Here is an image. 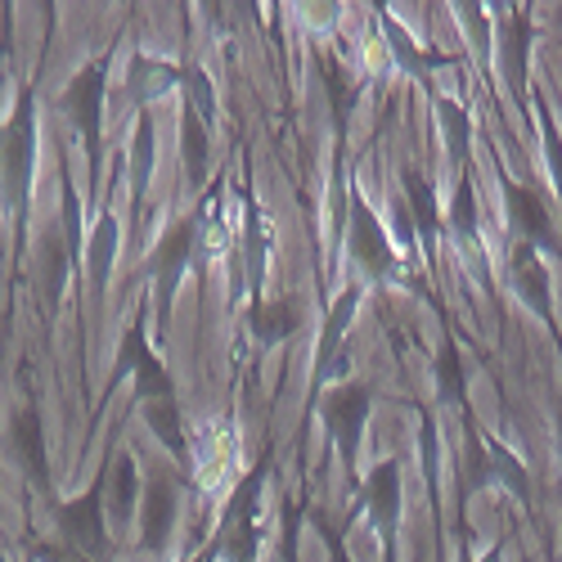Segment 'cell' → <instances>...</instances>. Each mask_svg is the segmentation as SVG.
Returning a JSON list of instances; mask_svg holds the SVG:
<instances>
[{
	"mask_svg": "<svg viewBox=\"0 0 562 562\" xmlns=\"http://www.w3.org/2000/svg\"><path fill=\"white\" fill-rule=\"evenodd\" d=\"M122 360H126V369H131V392H135L139 405L176 401V383H171L167 364L149 351V342H145V334H139V329L126 334V342H122Z\"/></svg>",
	"mask_w": 562,
	"mask_h": 562,
	"instance_id": "7",
	"label": "cell"
},
{
	"mask_svg": "<svg viewBox=\"0 0 562 562\" xmlns=\"http://www.w3.org/2000/svg\"><path fill=\"white\" fill-rule=\"evenodd\" d=\"M32 149H36V122H32V95L23 90L14 117L0 126V199H5L10 212H19L27 203Z\"/></svg>",
	"mask_w": 562,
	"mask_h": 562,
	"instance_id": "1",
	"label": "cell"
},
{
	"mask_svg": "<svg viewBox=\"0 0 562 562\" xmlns=\"http://www.w3.org/2000/svg\"><path fill=\"white\" fill-rule=\"evenodd\" d=\"M437 379H441V392H446V396H454V392L463 387V379H459V351H454V342H446V347H441Z\"/></svg>",
	"mask_w": 562,
	"mask_h": 562,
	"instance_id": "22",
	"label": "cell"
},
{
	"mask_svg": "<svg viewBox=\"0 0 562 562\" xmlns=\"http://www.w3.org/2000/svg\"><path fill=\"white\" fill-rule=\"evenodd\" d=\"M145 418H149V428L167 441V450H171L180 463H190V450H184V428H180V409H176V401H154V405H145Z\"/></svg>",
	"mask_w": 562,
	"mask_h": 562,
	"instance_id": "18",
	"label": "cell"
},
{
	"mask_svg": "<svg viewBox=\"0 0 562 562\" xmlns=\"http://www.w3.org/2000/svg\"><path fill=\"white\" fill-rule=\"evenodd\" d=\"M347 252L351 261L369 274V279H383L396 270V252L387 244V234L379 225V216L369 212V203L360 194H351V225H347Z\"/></svg>",
	"mask_w": 562,
	"mask_h": 562,
	"instance_id": "4",
	"label": "cell"
},
{
	"mask_svg": "<svg viewBox=\"0 0 562 562\" xmlns=\"http://www.w3.org/2000/svg\"><path fill=\"white\" fill-rule=\"evenodd\" d=\"M248 329L257 334L261 347H274V342H284L302 329V311L289 297H261V302L248 306Z\"/></svg>",
	"mask_w": 562,
	"mask_h": 562,
	"instance_id": "13",
	"label": "cell"
},
{
	"mask_svg": "<svg viewBox=\"0 0 562 562\" xmlns=\"http://www.w3.org/2000/svg\"><path fill=\"white\" fill-rule=\"evenodd\" d=\"M558 446H562V418H558Z\"/></svg>",
	"mask_w": 562,
	"mask_h": 562,
	"instance_id": "26",
	"label": "cell"
},
{
	"mask_svg": "<svg viewBox=\"0 0 562 562\" xmlns=\"http://www.w3.org/2000/svg\"><path fill=\"white\" fill-rule=\"evenodd\" d=\"M508 279H513V289H518V297L540 315V319H553V289H549V270L540 261V252L531 244H513L508 252Z\"/></svg>",
	"mask_w": 562,
	"mask_h": 562,
	"instance_id": "9",
	"label": "cell"
},
{
	"mask_svg": "<svg viewBox=\"0 0 562 562\" xmlns=\"http://www.w3.org/2000/svg\"><path fill=\"white\" fill-rule=\"evenodd\" d=\"M194 244H199V216H184V221H176V225L162 234V244H158V252H154V261H149L154 293H158L162 302L176 293L184 266H190V257H194Z\"/></svg>",
	"mask_w": 562,
	"mask_h": 562,
	"instance_id": "6",
	"label": "cell"
},
{
	"mask_svg": "<svg viewBox=\"0 0 562 562\" xmlns=\"http://www.w3.org/2000/svg\"><path fill=\"white\" fill-rule=\"evenodd\" d=\"M459 562H473V558H468V553H459Z\"/></svg>",
	"mask_w": 562,
	"mask_h": 562,
	"instance_id": "27",
	"label": "cell"
},
{
	"mask_svg": "<svg viewBox=\"0 0 562 562\" xmlns=\"http://www.w3.org/2000/svg\"><path fill=\"white\" fill-rule=\"evenodd\" d=\"M190 562H203V558H190Z\"/></svg>",
	"mask_w": 562,
	"mask_h": 562,
	"instance_id": "28",
	"label": "cell"
},
{
	"mask_svg": "<svg viewBox=\"0 0 562 562\" xmlns=\"http://www.w3.org/2000/svg\"><path fill=\"white\" fill-rule=\"evenodd\" d=\"M180 77H184V86H190V95H194L190 109H194V113L203 109V117H207V113H212V86H207V77H203L199 68H184Z\"/></svg>",
	"mask_w": 562,
	"mask_h": 562,
	"instance_id": "23",
	"label": "cell"
},
{
	"mask_svg": "<svg viewBox=\"0 0 562 562\" xmlns=\"http://www.w3.org/2000/svg\"><path fill=\"white\" fill-rule=\"evenodd\" d=\"M171 522H176V486L167 477H154L145 491V513H139V540H145L149 553L167 549Z\"/></svg>",
	"mask_w": 562,
	"mask_h": 562,
	"instance_id": "12",
	"label": "cell"
},
{
	"mask_svg": "<svg viewBox=\"0 0 562 562\" xmlns=\"http://www.w3.org/2000/svg\"><path fill=\"white\" fill-rule=\"evenodd\" d=\"M149 149H154V126L139 122V135H135V158H139V171H135V184L149 180Z\"/></svg>",
	"mask_w": 562,
	"mask_h": 562,
	"instance_id": "24",
	"label": "cell"
},
{
	"mask_svg": "<svg viewBox=\"0 0 562 562\" xmlns=\"http://www.w3.org/2000/svg\"><path fill=\"white\" fill-rule=\"evenodd\" d=\"M36 558H41V562H90V558H86V553H77L72 544H41V549H36Z\"/></svg>",
	"mask_w": 562,
	"mask_h": 562,
	"instance_id": "25",
	"label": "cell"
},
{
	"mask_svg": "<svg viewBox=\"0 0 562 562\" xmlns=\"http://www.w3.org/2000/svg\"><path fill=\"white\" fill-rule=\"evenodd\" d=\"M437 113H441V131H446V145H450V154H454V158H468V135H473V131H468L463 109H454V104L446 100Z\"/></svg>",
	"mask_w": 562,
	"mask_h": 562,
	"instance_id": "20",
	"label": "cell"
},
{
	"mask_svg": "<svg viewBox=\"0 0 562 562\" xmlns=\"http://www.w3.org/2000/svg\"><path fill=\"white\" fill-rule=\"evenodd\" d=\"M55 518H59L64 540L77 553H86L90 562H113V540H109V527H104V482H95L72 504H59Z\"/></svg>",
	"mask_w": 562,
	"mask_h": 562,
	"instance_id": "2",
	"label": "cell"
},
{
	"mask_svg": "<svg viewBox=\"0 0 562 562\" xmlns=\"http://www.w3.org/2000/svg\"><path fill=\"white\" fill-rule=\"evenodd\" d=\"M405 207H409L418 234H424V244H437V225H441V216H437V199H432L428 176L405 171Z\"/></svg>",
	"mask_w": 562,
	"mask_h": 562,
	"instance_id": "15",
	"label": "cell"
},
{
	"mask_svg": "<svg viewBox=\"0 0 562 562\" xmlns=\"http://www.w3.org/2000/svg\"><path fill=\"white\" fill-rule=\"evenodd\" d=\"M356 302H360V293H342V297L334 302L329 319H324V342H319V360H315V373H319V379H329V364H334L338 342H342L347 324H351V315H356Z\"/></svg>",
	"mask_w": 562,
	"mask_h": 562,
	"instance_id": "16",
	"label": "cell"
},
{
	"mask_svg": "<svg viewBox=\"0 0 562 562\" xmlns=\"http://www.w3.org/2000/svg\"><path fill=\"white\" fill-rule=\"evenodd\" d=\"M504 68H508L513 86L527 90V23H522V14H513L504 27Z\"/></svg>",
	"mask_w": 562,
	"mask_h": 562,
	"instance_id": "19",
	"label": "cell"
},
{
	"mask_svg": "<svg viewBox=\"0 0 562 562\" xmlns=\"http://www.w3.org/2000/svg\"><path fill=\"white\" fill-rule=\"evenodd\" d=\"M319 418H324V428H329V437L338 441V450L351 459L360 446V432L369 424V387L364 383H338L334 392H324Z\"/></svg>",
	"mask_w": 562,
	"mask_h": 562,
	"instance_id": "3",
	"label": "cell"
},
{
	"mask_svg": "<svg viewBox=\"0 0 562 562\" xmlns=\"http://www.w3.org/2000/svg\"><path fill=\"white\" fill-rule=\"evenodd\" d=\"M473 229H477V199H473V184L459 180L454 184V234L473 239Z\"/></svg>",
	"mask_w": 562,
	"mask_h": 562,
	"instance_id": "21",
	"label": "cell"
},
{
	"mask_svg": "<svg viewBox=\"0 0 562 562\" xmlns=\"http://www.w3.org/2000/svg\"><path fill=\"white\" fill-rule=\"evenodd\" d=\"M180 158H184L190 184H203L207 162H212V139H207V117L194 109H184V117H180Z\"/></svg>",
	"mask_w": 562,
	"mask_h": 562,
	"instance_id": "14",
	"label": "cell"
},
{
	"mask_svg": "<svg viewBox=\"0 0 562 562\" xmlns=\"http://www.w3.org/2000/svg\"><path fill=\"white\" fill-rule=\"evenodd\" d=\"M104 499L113 504L117 518H131V504H135V459L126 450H117L109 477H104Z\"/></svg>",
	"mask_w": 562,
	"mask_h": 562,
	"instance_id": "17",
	"label": "cell"
},
{
	"mask_svg": "<svg viewBox=\"0 0 562 562\" xmlns=\"http://www.w3.org/2000/svg\"><path fill=\"white\" fill-rule=\"evenodd\" d=\"M59 109L77 126V135L86 139V145H95L100 139V117H104V68L100 64L81 68L59 95Z\"/></svg>",
	"mask_w": 562,
	"mask_h": 562,
	"instance_id": "5",
	"label": "cell"
},
{
	"mask_svg": "<svg viewBox=\"0 0 562 562\" xmlns=\"http://www.w3.org/2000/svg\"><path fill=\"white\" fill-rule=\"evenodd\" d=\"M364 508H369V518L379 522V531H396L401 522V463L396 459H383L379 468L369 473L364 482Z\"/></svg>",
	"mask_w": 562,
	"mask_h": 562,
	"instance_id": "11",
	"label": "cell"
},
{
	"mask_svg": "<svg viewBox=\"0 0 562 562\" xmlns=\"http://www.w3.org/2000/svg\"><path fill=\"white\" fill-rule=\"evenodd\" d=\"M508 221L518 229V244H531V248H553L558 234H553V221L540 203V194L531 184H508Z\"/></svg>",
	"mask_w": 562,
	"mask_h": 562,
	"instance_id": "10",
	"label": "cell"
},
{
	"mask_svg": "<svg viewBox=\"0 0 562 562\" xmlns=\"http://www.w3.org/2000/svg\"><path fill=\"white\" fill-rule=\"evenodd\" d=\"M10 450L23 463V473L32 477L36 491H50V446H45V428H41V414L32 405H23L10 418Z\"/></svg>",
	"mask_w": 562,
	"mask_h": 562,
	"instance_id": "8",
	"label": "cell"
}]
</instances>
